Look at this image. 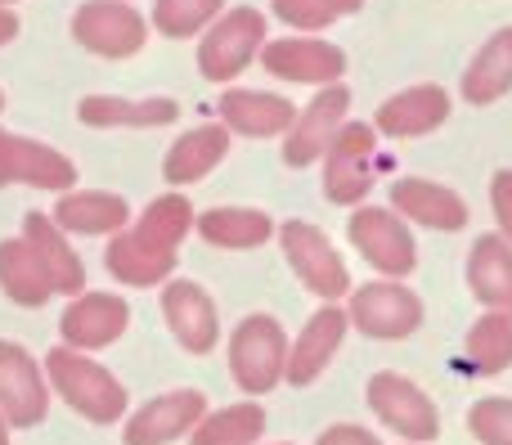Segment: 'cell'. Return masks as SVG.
I'll return each mask as SVG.
<instances>
[{
    "label": "cell",
    "instance_id": "1",
    "mask_svg": "<svg viewBox=\"0 0 512 445\" xmlns=\"http://www.w3.org/2000/svg\"><path fill=\"white\" fill-rule=\"evenodd\" d=\"M194 203L185 194H162L144 207L131 230H117L108 243V270L131 288H153L176 270V248L194 230Z\"/></svg>",
    "mask_w": 512,
    "mask_h": 445
},
{
    "label": "cell",
    "instance_id": "2",
    "mask_svg": "<svg viewBox=\"0 0 512 445\" xmlns=\"http://www.w3.org/2000/svg\"><path fill=\"white\" fill-rule=\"evenodd\" d=\"M45 374H50L54 392L77 414H86L90 423H117L126 414V387L104 365H95L86 351L68 347V342L45 356Z\"/></svg>",
    "mask_w": 512,
    "mask_h": 445
},
{
    "label": "cell",
    "instance_id": "3",
    "mask_svg": "<svg viewBox=\"0 0 512 445\" xmlns=\"http://www.w3.org/2000/svg\"><path fill=\"white\" fill-rule=\"evenodd\" d=\"M288 338L274 315H248L230 338V378L248 396H265L288 378Z\"/></svg>",
    "mask_w": 512,
    "mask_h": 445
},
{
    "label": "cell",
    "instance_id": "4",
    "mask_svg": "<svg viewBox=\"0 0 512 445\" xmlns=\"http://www.w3.org/2000/svg\"><path fill=\"white\" fill-rule=\"evenodd\" d=\"M265 50V14L261 9H230L203 32L198 45V72L207 81H234Z\"/></svg>",
    "mask_w": 512,
    "mask_h": 445
},
{
    "label": "cell",
    "instance_id": "5",
    "mask_svg": "<svg viewBox=\"0 0 512 445\" xmlns=\"http://www.w3.org/2000/svg\"><path fill=\"white\" fill-rule=\"evenodd\" d=\"M369 410L382 419V428H391L405 441H436L441 437V414H436L432 396L418 383H409L405 374H378L369 378Z\"/></svg>",
    "mask_w": 512,
    "mask_h": 445
},
{
    "label": "cell",
    "instance_id": "6",
    "mask_svg": "<svg viewBox=\"0 0 512 445\" xmlns=\"http://www.w3.org/2000/svg\"><path fill=\"white\" fill-rule=\"evenodd\" d=\"M279 243H283V257H288V266L297 270V279L310 288V293L324 297V302H337V297H346V288H351V275H346V261L337 257V248L328 243L324 230H315L310 221H288L279 230Z\"/></svg>",
    "mask_w": 512,
    "mask_h": 445
},
{
    "label": "cell",
    "instance_id": "7",
    "mask_svg": "<svg viewBox=\"0 0 512 445\" xmlns=\"http://www.w3.org/2000/svg\"><path fill=\"white\" fill-rule=\"evenodd\" d=\"M72 36L81 50L99 54V59H131L144 50L149 27L126 0H86L72 14Z\"/></svg>",
    "mask_w": 512,
    "mask_h": 445
},
{
    "label": "cell",
    "instance_id": "8",
    "mask_svg": "<svg viewBox=\"0 0 512 445\" xmlns=\"http://www.w3.org/2000/svg\"><path fill=\"white\" fill-rule=\"evenodd\" d=\"M351 324L364 338L400 342L423 324V302H418L405 284L378 279V284H364L351 293Z\"/></svg>",
    "mask_w": 512,
    "mask_h": 445
},
{
    "label": "cell",
    "instance_id": "9",
    "mask_svg": "<svg viewBox=\"0 0 512 445\" xmlns=\"http://www.w3.org/2000/svg\"><path fill=\"white\" fill-rule=\"evenodd\" d=\"M373 158H378V135L369 122H346L337 131L333 149L324 153V194L333 203H360L373 189Z\"/></svg>",
    "mask_w": 512,
    "mask_h": 445
},
{
    "label": "cell",
    "instance_id": "10",
    "mask_svg": "<svg viewBox=\"0 0 512 445\" xmlns=\"http://www.w3.org/2000/svg\"><path fill=\"white\" fill-rule=\"evenodd\" d=\"M346 108H351V90L342 81L324 86L306 108H297V122L283 135V162L288 167H310L315 158H324L333 149L337 131L346 126Z\"/></svg>",
    "mask_w": 512,
    "mask_h": 445
},
{
    "label": "cell",
    "instance_id": "11",
    "mask_svg": "<svg viewBox=\"0 0 512 445\" xmlns=\"http://www.w3.org/2000/svg\"><path fill=\"white\" fill-rule=\"evenodd\" d=\"M261 68L297 86H337L346 77V50L319 36H279V41H265Z\"/></svg>",
    "mask_w": 512,
    "mask_h": 445
},
{
    "label": "cell",
    "instance_id": "12",
    "mask_svg": "<svg viewBox=\"0 0 512 445\" xmlns=\"http://www.w3.org/2000/svg\"><path fill=\"white\" fill-rule=\"evenodd\" d=\"M351 243L355 252H364L373 270L382 275L400 279L418 266V248H414V234L409 225L400 221V212H382V207H360L351 216Z\"/></svg>",
    "mask_w": 512,
    "mask_h": 445
},
{
    "label": "cell",
    "instance_id": "13",
    "mask_svg": "<svg viewBox=\"0 0 512 445\" xmlns=\"http://www.w3.org/2000/svg\"><path fill=\"white\" fill-rule=\"evenodd\" d=\"M207 414V396L185 387V392H167V396H153L149 405L131 414L122 432V445H167L185 432H194Z\"/></svg>",
    "mask_w": 512,
    "mask_h": 445
},
{
    "label": "cell",
    "instance_id": "14",
    "mask_svg": "<svg viewBox=\"0 0 512 445\" xmlns=\"http://www.w3.org/2000/svg\"><path fill=\"white\" fill-rule=\"evenodd\" d=\"M0 410L14 428H36L50 414V387L18 342H0Z\"/></svg>",
    "mask_w": 512,
    "mask_h": 445
},
{
    "label": "cell",
    "instance_id": "15",
    "mask_svg": "<svg viewBox=\"0 0 512 445\" xmlns=\"http://www.w3.org/2000/svg\"><path fill=\"white\" fill-rule=\"evenodd\" d=\"M162 320L176 333L180 347L194 351V356H207L216 347V338H221V320H216L212 297L198 284H189V279H176V284L162 288Z\"/></svg>",
    "mask_w": 512,
    "mask_h": 445
},
{
    "label": "cell",
    "instance_id": "16",
    "mask_svg": "<svg viewBox=\"0 0 512 445\" xmlns=\"http://www.w3.org/2000/svg\"><path fill=\"white\" fill-rule=\"evenodd\" d=\"M131 324V306L113 293H77V302L63 311V342L77 351H99L108 342H117Z\"/></svg>",
    "mask_w": 512,
    "mask_h": 445
},
{
    "label": "cell",
    "instance_id": "17",
    "mask_svg": "<svg viewBox=\"0 0 512 445\" xmlns=\"http://www.w3.org/2000/svg\"><path fill=\"white\" fill-rule=\"evenodd\" d=\"M450 108L454 104L445 86H409L373 113V131L391 135V140H414V135L436 131L450 117Z\"/></svg>",
    "mask_w": 512,
    "mask_h": 445
},
{
    "label": "cell",
    "instance_id": "18",
    "mask_svg": "<svg viewBox=\"0 0 512 445\" xmlns=\"http://www.w3.org/2000/svg\"><path fill=\"white\" fill-rule=\"evenodd\" d=\"M346 329H351V315L342 306H324V311L310 315V324L301 329V338L288 351V383L292 387H310L319 374L328 369V360L337 356Z\"/></svg>",
    "mask_w": 512,
    "mask_h": 445
},
{
    "label": "cell",
    "instance_id": "19",
    "mask_svg": "<svg viewBox=\"0 0 512 445\" xmlns=\"http://www.w3.org/2000/svg\"><path fill=\"white\" fill-rule=\"evenodd\" d=\"M216 108L230 135H252V140L288 135L297 122V104L283 95H265V90H225Z\"/></svg>",
    "mask_w": 512,
    "mask_h": 445
},
{
    "label": "cell",
    "instance_id": "20",
    "mask_svg": "<svg viewBox=\"0 0 512 445\" xmlns=\"http://www.w3.org/2000/svg\"><path fill=\"white\" fill-rule=\"evenodd\" d=\"M391 207L409 221L427 225V230H463L468 225V203L454 189L436 185V180H396L391 185Z\"/></svg>",
    "mask_w": 512,
    "mask_h": 445
},
{
    "label": "cell",
    "instance_id": "21",
    "mask_svg": "<svg viewBox=\"0 0 512 445\" xmlns=\"http://www.w3.org/2000/svg\"><path fill=\"white\" fill-rule=\"evenodd\" d=\"M23 239L32 243V252L41 257V266H45V275H50L54 293H72V297H77L81 288H86V266H81V257L72 252V243L63 239L59 221H54L50 212H27Z\"/></svg>",
    "mask_w": 512,
    "mask_h": 445
},
{
    "label": "cell",
    "instance_id": "22",
    "mask_svg": "<svg viewBox=\"0 0 512 445\" xmlns=\"http://www.w3.org/2000/svg\"><path fill=\"white\" fill-rule=\"evenodd\" d=\"M225 153H230V126L203 122V126H194V131H185L167 149L162 176H167V185H194V180H203Z\"/></svg>",
    "mask_w": 512,
    "mask_h": 445
},
{
    "label": "cell",
    "instance_id": "23",
    "mask_svg": "<svg viewBox=\"0 0 512 445\" xmlns=\"http://www.w3.org/2000/svg\"><path fill=\"white\" fill-rule=\"evenodd\" d=\"M468 288L486 311H512V239L481 234L468 257Z\"/></svg>",
    "mask_w": 512,
    "mask_h": 445
},
{
    "label": "cell",
    "instance_id": "24",
    "mask_svg": "<svg viewBox=\"0 0 512 445\" xmlns=\"http://www.w3.org/2000/svg\"><path fill=\"white\" fill-rule=\"evenodd\" d=\"M77 117L86 126H104V131H117V126H171L180 117L176 99H126V95H86L77 108Z\"/></svg>",
    "mask_w": 512,
    "mask_h": 445
},
{
    "label": "cell",
    "instance_id": "25",
    "mask_svg": "<svg viewBox=\"0 0 512 445\" xmlns=\"http://www.w3.org/2000/svg\"><path fill=\"white\" fill-rule=\"evenodd\" d=\"M50 216L59 221V230H72V234H117L131 221V207L117 194L77 189V194H63Z\"/></svg>",
    "mask_w": 512,
    "mask_h": 445
},
{
    "label": "cell",
    "instance_id": "26",
    "mask_svg": "<svg viewBox=\"0 0 512 445\" xmlns=\"http://www.w3.org/2000/svg\"><path fill=\"white\" fill-rule=\"evenodd\" d=\"M512 90V27H499L486 45L477 50V59L463 72V99L468 104H495Z\"/></svg>",
    "mask_w": 512,
    "mask_h": 445
},
{
    "label": "cell",
    "instance_id": "27",
    "mask_svg": "<svg viewBox=\"0 0 512 445\" xmlns=\"http://www.w3.org/2000/svg\"><path fill=\"white\" fill-rule=\"evenodd\" d=\"M0 288H5V297L18 306H45L54 297L50 275H45L41 257L32 252V243H27L23 234L0 243Z\"/></svg>",
    "mask_w": 512,
    "mask_h": 445
},
{
    "label": "cell",
    "instance_id": "28",
    "mask_svg": "<svg viewBox=\"0 0 512 445\" xmlns=\"http://www.w3.org/2000/svg\"><path fill=\"white\" fill-rule=\"evenodd\" d=\"M198 234H203V243H212V248L248 252V248L270 243L274 221L265 212H256V207H212V212L198 216Z\"/></svg>",
    "mask_w": 512,
    "mask_h": 445
},
{
    "label": "cell",
    "instance_id": "29",
    "mask_svg": "<svg viewBox=\"0 0 512 445\" xmlns=\"http://www.w3.org/2000/svg\"><path fill=\"white\" fill-rule=\"evenodd\" d=\"M468 351L477 374H504L512 365V311H486L477 324L468 329Z\"/></svg>",
    "mask_w": 512,
    "mask_h": 445
},
{
    "label": "cell",
    "instance_id": "30",
    "mask_svg": "<svg viewBox=\"0 0 512 445\" xmlns=\"http://www.w3.org/2000/svg\"><path fill=\"white\" fill-rule=\"evenodd\" d=\"M265 432V410L252 401L243 405H230V410H216V414H203L189 441L194 445H256Z\"/></svg>",
    "mask_w": 512,
    "mask_h": 445
},
{
    "label": "cell",
    "instance_id": "31",
    "mask_svg": "<svg viewBox=\"0 0 512 445\" xmlns=\"http://www.w3.org/2000/svg\"><path fill=\"white\" fill-rule=\"evenodd\" d=\"M18 185H32V189H72L77 185V167H72V158H63L59 149H50V144L41 140H27V135H18Z\"/></svg>",
    "mask_w": 512,
    "mask_h": 445
},
{
    "label": "cell",
    "instance_id": "32",
    "mask_svg": "<svg viewBox=\"0 0 512 445\" xmlns=\"http://www.w3.org/2000/svg\"><path fill=\"white\" fill-rule=\"evenodd\" d=\"M225 0H153V27L171 41H185V36H198L221 18Z\"/></svg>",
    "mask_w": 512,
    "mask_h": 445
},
{
    "label": "cell",
    "instance_id": "33",
    "mask_svg": "<svg viewBox=\"0 0 512 445\" xmlns=\"http://www.w3.org/2000/svg\"><path fill=\"white\" fill-rule=\"evenodd\" d=\"M468 428L481 445H512V401H504V396L477 401L468 414Z\"/></svg>",
    "mask_w": 512,
    "mask_h": 445
},
{
    "label": "cell",
    "instance_id": "34",
    "mask_svg": "<svg viewBox=\"0 0 512 445\" xmlns=\"http://www.w3.org/2000/svg\"><path fill=\"white\" fill-rule=\"evenodd\" d=\"M270 9L288 27H301V32H324V27H333L342 18L328 0H270Z\"/></svg>",
    "mask_w": 512,
    "mask_h": 445
},
{
    "label": "cell",
    "instance_id": "35",
    "mask_svg": "<svg viewBox=\"0 0 512 445\" xmlns=\"http://www.w3.org/2000/svg\"><path fill=\"white\" fill-rule=\"evenodd\" d=\"M490 203H495V216H499V234L512 239V167L495 171V180H490Z\"/></svg>",
    "mask_w": 512,
    "mask_h": 445
},
{
    "label": "cell",
    "instance_id": "36",
    "mask_svg": "<svg viewBox=\"0 0 512 445\" xmlns=\"http://www.w3.org/2000/svg\"><path fill=\"white\" fill-rule=\"evenodd\" d=\"M319 445H382L373 432L355 428V423H337V428H328L324 437H319Z\"/></svg>",
    "mask_w": 512,
    "mask_h": 445
},
{
    "label": "cell",
    "instance_id": "37",
    "mask_svg": "<svg viewBox=\"0 0 512 445\" xmlns=\"http://www.w3.org/2000/svg\"><path fill=\"white\" fill-rule=\"evenodd\" d=\"M18 176V135H9L0 126V185H14Z\"/></svg>",
    "mask_w": 512,
    "mask_h": 445
},
{
    "label": "cell",
    "instance_id": "38",
    "mask_svg": "<svg viewBox=\"0 0 512 445\" xmlns=\"http://www.w3.org/2000/svg\"><path fill=\"white\" fill-rule=\"evenodd\" d=\"M18 36V14L14 9H0V45H9Z\"/></svg>",
    "mask_w": 512,
    "mask_h": 445
},
{
    "label": "cell",
    "instance_id": "39",
    "mask_svg": "<svg viewBox=\"0 0 512 445\" xmlns=\"http://www.w3.org/2000/svg\"><path fill=\"white\" fill-rule=\"evenodd\" d=\"M328 5H333V9H337V14H355V9H360V5H364V0H328Z\"/></svg>",
    "mask_w": 512,
    "mask_h": 445
},
{
    "label": "cell",
    "instance_id": "40",
    "mask_svg": "<svg viewBox=\"0 0 512 445\" xmlns=\"http://www.w3.org/2000/svg\"><path fill=\"white\" fill-rule=\"evenodd\" d=\"M0 445H9V414L0 410Z\"/></svg>",
    "mask_w": 512,
    "mask_h": 445
},
{
    "label": "cell",
    "instance_id": "41",
    "mask_svg": "<svg viewBox=\"0 0 512 445\" xmlns=\"http://www.w3.org/2000/svg\"><path fill=\"white\" fill-rule=\"evenodd\" d=\"M0 9H14V0H0Z\"/></svg>",
    "mask_w": 512,
    "mask_h": 445
},
{
    "label": "cell",
    "instance_id": "42",
    "mask_svg": "<svg viewBox=\"0 0 512 445\" xmlns=\"http://www.w3.org/2000/svg\"><path fill=\"white\" fill-rule=\"evenodd\" d=\"M0 108H5V90H0Z\"/></svg>",
    "mask_w": 512,
    "mask_h": 445
},
{
    "label": "cell",
    "instance_id": "43",
    "mask_svg": "<svg viewBox=\"0 0 512 445\" xmlns=\"http://www.w3.org/2000/svg\"><path fill=\"white\" fill-rule=\"evenodd\" d=\"M279 445H292V441H279Z\"/></svg>",
    "mask_w": 512,
    "mask_h": 445
}]
</instances>
